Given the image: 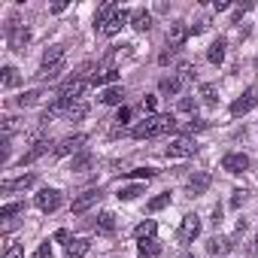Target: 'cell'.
<instances>
[{
    "label": "cell",
    "mask_w": 258,
    "mask_h": 258,
    "mask_svg": "<svg viewBox=\"0 0 258 258\" xmlns=\"http://www.w3.org/2000/svg\"><path fill=\"white\" fill-rule=\"evenodd\" d=\"M185 40H188V25L173 22V25H170V31H167V43H170V49H179Z\"/></svg>",
    "instance_id": "12"
},
{
    "label": "cell",
    "mask_w": 258,
    "mask_h": 258,
    "mask_svg": "<svg viewBox=\"0 0 258 258\" xmlns=\"http://www.w3.org/2000/svg\"><path fill=\"white\" fill-rule=\"evenodd\" d=\"M170 131H176V118L170 112H158V115L143 118L131 131V137L134 140H152V137H161V134H170Z\"/></svg>",
    "instance_id": "1"
},
{
    "label": "cell",
    "mask_w": 258,
    "mask_h": 258,
    "mask_svg": "<svg viewBox=\"0 0 258 258\" xmlns=\"http://www.w3.org/2000/svg\"><path fill=\"white\" fill-rule=\"evenodd\" d=\"M115 79H118V70H115V67H106V70H100V73L91 76V85H109V82H115Z\"/></svg>",
    "instance_id": "26"
},
{
    "label": "cell",
    "mask_w": 258,
    "mask_h": 258,
    "mask_svg": "<svg viewBox=\"0 0 258 258\" xmlns=\"http://www.w3.org/2000/svg\"><path fill=\"white\" fill-rule=\"evenodd\" d=\"M131 16H134V13H127V10H118V13H115V19H112V22H109V25H106L100 34H103V37H115V34H118V31H121L127 22H131Z\"/></svg>",
    "instance_id": "15"
},
{
    "label": "cell",
    "mask_w": 258,
    "mask_h": 258,
    "mask_svg": "<svg viewBox=\"0 0 258 258\" xmlns=\"http://www.w3.org/2000/svg\"><path fill=\"white\" fill-rule=\"evenodd\" d=\"M201 100H204L207 106H216V103H219V94H216V85H210V82H204V85H201Z\"/></svg>",
    "instance_id": "28"
},
{
    "label": "cell",
    "mask_w": 258,
    "mask_h": 258,
    "mask_svg": "<svg viewBox=\"0 0 258 258\" xmlns=\"http://www.w3.org/2000/svg\"><path fill=\"white\" fill-rule=\"evenodd\" d=\"M94 228H97V234H112L115 231V216L112 213H100L97 222H94Z\"/></svg>",
    "instance_id": "25"
},
{
    "label": "cell",
    "mask_w": 258,
    "mask_h": 258,
    "mask_svg": "<svg viewBox=\"0 0 258 258\" xmlns=\"http://www.w3.org/2000/svg\"><path fill=\"white\" fill-rule=\"evenodd\" d=\"M88 249H91V243H88L85 237H73V240L64 246V255H67V258H85Z\"/></svg>",
    "instance_id": "14"
},
{
    "label": "cell",
    "mask_w": 258,
    "mask_h": 258,
    "mask_svg": "<svg viewBox=\"0 0 258 258\" xmlns=\"http://www.w3.org/2000/svg\"><path fill=\"white\" fill-rule=\"evenodd\" d=\"M258 106V88L252 85V88H246L234 103H231V115H246L249 109H255Z\"/></svg>",
    "instance_id": "6"
},
{
    "label": "cell",
    "mask_w": 258,
    "mask_h": 258,
    "mask_svg": "<svg viewBox=\"0 0 258 258\" xmlns=\"http://www.w3.org/2000/svg\"><path fill=\"white\" fill-rule=\"evenodd\" d=\"M4 258H25V246H22V243H13Z\"/></svg>",
    "instance_id": "42"
},
{
    "label": "cell",
    "mask_w": 258,
    "mask_h": 258,
    "mask_svg": "<svg viewBox=\"0 0 258 258\" xmlns=\"http://www.w3.org/2000/svg\"><path fill=\"white\" fill-rule=\"evenodd\" d=\"M61 70H64V64H58V67H43V64H40V70H37L34 76H37L40 82H49V79H58Z\"/></svg>",
    "instance_id": "27"
},
{
    "label": "cell",
    "mask_w": 258,
    "mask_h": 258,
    "mask_svg": "<svg viewBox=\"0 0 258 258\" xmlns=\"http://www.w3.org/2000/svg\"><path fill=\"white\" fill-rule=\"evenodd\" d=\"M155 231H158L155 219H146V222H140V225L134 228V237H137V240H155Z\"/></svg>",
    "instance_id": "20"
},
{
    "label": "cell",
    "mask_w": 258,
    "mask_h": 258,
    "mask_svg": "<svg viewBox=\"0 0 258 258\" xmlns=\"http://www.w3.org/2000/svg\"><path fill=\"white\" fill-rule=\"evenodd\" d=\"M213 7H216V13H222V10H228L231 4H228V0H216V4H213Z\"/></svg>",
    "instance_id": "47"
},
{
    "label": "cell",
    "mask_w": 258,
    "mask_h": 258,
    "mask_svg": "<svg viewBox=\"0 0 258 258\" xmlns=\"http://www.w3.org/2000/svg\"><path fill=\"white\" fill-rule=\"evenodd\" d=\"M64 64V46H52L43 52V67H58Z\"/></svg>",
    "instance_id": "19"
},
{
    "label": "cell",
    "mask_w": 258,
    "mask_h": 258,
    "mask_svg": "<svg viewBox=\"0 0 258 258\" xmlns=\"http://www.w3.org/2000/svg\"><path fill=\"white\" fill-rule=\"evenodd\" d=\"M161 252L158 240H140V258H155Z\"/></svg>",
    "instance_id": "30"
},
{
    "label": "cell",
    "mask_w": 258,
    "mask_h": 258,
    "mask_svg": "<svg viewBox=\"0 0 258 258\" xmlns=\"http://www.w3.org/2000/svg\"><path fill=\"white\" fill-rule=\"evenodd\" d=\"M31 258H52V243H40Z\"/></svg>",
    "instance_id": "40"
},
{
    "label": "cell",
    "mask_w": 258,
    "mask_h": 258,
    "mask_svg": "<svg viewBox=\"0 0 258 258\" xmlns=\"http://www.w3.org/2000/svg\"><path fill=\"white\" fill-rule=\"evenodd\" d=\"M49 146H52L49 140H37V143H34V146H31V149H28V152L19 158V164H22V167H25V164H34L37 158H43V155L49 152Z\"/></svg>",
    "instance_id": "13"
},
{
    "label": "cell",
    "mask_w": 258,
    "mask_h": 258,
    "mask_svg": "<svg viewBox=\"0 0 258 258\" xmlns=\"http://www.w3.org/2000/svg\"><path fill=\"white\" fill-rule=\"evenodd\" d=\"M85 115H88V103H85V100H79V103H73V106L67 109V118H70V121H82Z\"/></svg>",
    "instance_id": "29"
},
{
    "label": "cell",
    "mask_w": 258,
    "mask_h": 258,
    "mask_svg": "<svg viewBox=\"0 0 258 258\" xmlns=\"http://www.w3.org/2000/svg\"><path fill=\"white\" fill-rule=\"evenodd\" d=\"M40 97H43L40 91H25L22 97H16V103H19V106H34V103H37Z\"/></svg>",
    "instance_id": "34"
},
{
    "label": "cell",
    "mask_w": 258,
    "mask_h": 258,
    "mask_svg": "<svg viewBox=\"0 0 258 258\" xmlns=\"http://www.w3.org/2000/svg\"><path fill=\"white\" fill-rule=\"evenodd\" d=\"M179 109L188 112V115L195 118V112H198V100H195V97H182V100H179Z\"/></svg>",
    "instance_id": "38"
},
{
    "label": "cell",
    "mask_w": 258,
    "mask_h": 258,
    "mask_svg": "<svg viewBox=\"0 0 258 258\" xmlns=\"http://www.w3.org/2000/svg\"><path fill=\"white\" fill-rule=\"evenodd\" d=\"M61 201H64V195H61L58 188H43V191L34 198L37 210H43V213H55V210L61 207Z\"/></svg>",
    "instance_id": "5"
},
{
    "label": "cell",
    "mask_w": 258,
    "mask_h": 258,
    "mask_svg": "<svg viewBox=\"0 0 258 258\" xmlns=\"http://www.w3.org/2000/svg\"><path fill=\"white\" fill-rule=\"evenodd\" d=\"M225 49H228V40H222V37H219V40H213V46L207 49V61L219 67V64L225 61Z\"/></svg>",
    "instance_id": "18"
},
{
    "label": "cell",
    "mask_w": 258,
    "mask_h": 258,
    "mask_svg": "<svg viewBox=\"0 0 258 258\" xmlns=\"http://www.w3.org/2000/svg\"><path fill=\"white\" fill-rule=\"evenodd\" d=\"M231 249H234L231 237H219V234H216V237L207 240V252H210V255H228Z\"/></svg>",
    "instance_id": "16"
},
{
    "label": "cell",
    "mask_w": 258,
    "mask_h": 258,
    "mask_svg": "<svg viewBox=\"0 0 258 258\" xmlns=\"http://www.w3.org/2000/svg\"><path fill=\"white\" fill-rule=\"evenodd\" d=\"M127 118H131V109H127V106H118V112H115V121H118V124H124Z\"/></svg>",
    "instance_id": "45"
},
{
    "label": "cell",
    "mask_w": 258,
    "mask_h": 258,
    "mask_svg": "<svg viewBox=\"0 0 258 258\" xmlns=\"http://www.w3.org/2000/svg\"><path fill=\"white\" fill-rule=\"evenodd\" d=\"M106 106H121V100H124V88H118V85H112V88H106L103 91V97H100Z\"/></svg>",
    "instance_id": "24"
},
{
    "label": "cell",
    "mask_w": 258,
    "mask_h": 258,
    "mask_svg": "<svg viewBox=\"0 0 258 258\" xmlns=\"http://www.w3.org/2000/svg\"><path fill=\"white\" fill-rule=\"evenodd\" d=\"M34 185H37V176H34V173H25V176H19V179H7L0 188L10 195V191H25V188H34Z\"/></svg>",
    "instance_id": "11"
},
{
    "label": "cell",
    "mask_w": 258,
    "mask_h": 258,
    "mask_svg": "<svg viewBox=\"0 0 258 258\" xmlns=\"http://www.w3.org/2000/svg\"><path fill=\"white\" fill-rule=\"evenodd\" d=\"M82 143H85V137H82V134L64 137V140L55 146V155H58V158H64V155H73V152H79V149H82Z\"/></svg>",
    "instance_id": "10"
},
{
    "label": "cell",
    "mask_w": 258,
    "mask_h": 258,
    "mask_svg": "<svg viewBox=\"0 0 258 258\" xmlns=\"http://www.w3.org/2000/svg\"><path fill=\"white\" fill-rule=\"evenodd\" d=\"M219 222H222V210L216 207V210H213V225H219Z\"/></svg>",
    "instance_id": "48"
},
{
    "label": "cell",
    "mask_w": 258,
    "mask_h": 258,
    "mask_svg": "<svg viewBox=\"0 0 258 258\" xmlns=\"http://www.w3.org/2000/svg\"><path fill=\"white\" fill-rule=\"evenodd\" d=\"M176 73H179L182 82H185V79H195V67H191L188 61H179V64H176Z\"/></svg>",
    "instance_id": "37"
},
{
    "label": "cell",
    "mask_w": 258,
    "mask_h": 258,
    "mask_svg": "<svg viewBox=\"0 0 258 258\" xmlns=\"http://www.w3.org/2000/svg\"><path fill=\"white\" fill-rule=\"evenodd\" d=\"M118 10H121V7H118V4H112V0H109V4H103V7L97 10V16H94V31L100 34V31L115 19V13H118Z\"/></svg>",
    "instance_id": "9"
},
{
    "label": "cell",
    "mask_w": 258,
    "mask_h": 258,
    "mask_svg": "<svg viewBox=\"0 0 258 258\" xmlns=\"http://www.w3.org/2000/svg\"><path fill=\"white\" fill-rule=\"evenodd\" d=\"M222 170H228V173H246L249 170V155L246 152H228L225 158H222Z\"/></svg>",
    "instance_id": "7"
},
{
    "label": "cell",
    "mask_w": 258,
    "mask_h": 258,
    "mask_svg": "<svg viewBox=\"0 0 258 258\" xmlns=\"http://www.w3.org/2000/svg\"><path fill=\"white\" fill-rule=\"evenodd\" d=\"M19 82H22V76H19V70H16V67H10V64H7L4 70H0V85H4V88H16Z\"/></svg>",
    "instance_id": "23"
},
{
    "label": "cell",
    "mask_w": 258,
    "mask_h": 258,
    "mask_svg": "<svg viewBox=\"0 0 258 258\" xmlns=\"http://www.w3.org/2000/svg\"><path fill=\"white\" fill-rule=\"evenodd\" d=\"M131 179H152V176H158V170L155 167H137V170H131L127 173Z\"/></svg>",
    "instance_id": "33"
},
{
    "label": "cell",
    "mask_w": 258,
    "mask_h": 258,
    "mask_svg": "<svg viewBox=\"0 0 258 258\" xmlns=\"http://www.w3.org/2000/svg\"><path fill=\"white\" fill-rule=\"evenodd\" d=\"M97 201H100V191H97V188H88V191H82V195L70 204V210H73L76 216H82V213H85V210H91Z\"/></svg>",
    "instance_id": "8"
},
{
    "label": "cell",
    "mask_w": 258,
    "mask_h": 258,
    "mask_svg": "<svg viewBox=\"0 0 258 258\" xmlns=\"http://www.w3.org/2000/svg\"><path fill=\"white\" fill-rule=\"evenodd\" d=\"M204 127H207V121H204V118H191V121L185 124V131H204Z\"/></svg>",
    "instance_id": "43"
},
{
    "label": "cell",
    "mask_w": 258,
    "mask_h": 258,
    "mask_svg": "<svg viewBox=\"0 0 258 258\" xmlns=\"http://www.w3.org/2000/svg\"><path fill=\"white\" fill-rule=\"evenodd\" d=\"M164 207H170V191H164V195H158V198H152V201L146 204L149 213H158V210H164Z\"/></svg>",
    "instance_id": "31"
},
{
    "label": "cell",
    "mask_w": 258,
    "mask_h": 258,
    "mask_svg": "<svg viewBox=\"0 0 258 258\" xmlns=\"http://www.w3.org/2000/svg\"><path fill=\"white\" fill-rule=\"evenodd\" d=\"M210 182H213L210 173H195V176L188 179V195H191V198H201V195L210 188Z\"/></svg>",
    "instance_id": "17"
},
{
    "label": "cell",
    "mask_w": 258,
    "mask_h": 258,
    "mask_svg": "<svg viewBox=\"0 0 258 258\" xmlns=\"http://www.w3.org/2000/svg\"><path fill=\"white\" fill-rule=\"evenodd\" d=\"M91 161H94V158H91L88 152H79V155L73 158V170H88V167H91Z\"/></svg>",
    "instance_id": "35"
},
{
    "label": "cell",
    "mask_w": 258,
    "mask_h": 258,
    "mask_svg": "<svg viewBox=\"0 0 258 258\" xmlns=\"http://www.w3.org/2000/svg\"><path fill=\"white\" fill-rule=\"evenodd\" d=\"M179 88H182V79H179V76H164V79L158 82V91L167 94V97H170V94H179Z\"/></svg>",
    "instance_id": "22"
},
{
    "label": "cell",
    "mask_w": 258,
    "mask_h": 258,
    "mask_svg": "<svg viewBox=\"0 0 258 258\" xmlns=\"http://www.w3.org/2000/svg\"><path fill=\"white\" fill-rule=\"evenodd\" d=\"M255 252H258V240H255Z\"/></svg>",
    "instance_id": "50"
},
{
    "label": "cell",
    "mask_w": 258,
    "mask_h": 258,
    "mask_svg": "<svg viewBox=\"0 0 258 258\" xmlns=\"http://www.w3.org/2000/svg\"><path fill=\"white\" fill-rule=\"evenodd\" d=\"M19 213H25V204H7L4 210H0V219H13Z\"/></svg>",
    "instance_id": "36"
},
{
    "label": "cell",
    "mask_w": 258,
    "mask_h": 258,
    "mask_svg": "<svg viewBox=\"0 0 258 258\" xmlns=\"http://www.w3.org/2000/svg\"><path fill=\"white\" fill-rule=\"evenodd\" d=\"M243 201H246V191H243V188H234V191H231V207L237 210V207H243Z\"/></svg>",
    "instance_id": "41"
},
{
    "label": "cell",
    "mask_w": 258,
    "mask_h": 258,
    "mask_svg": "<svg viewBox=\"0 0 258 258\" xmlns=\"http://www.w3.org/2000/svg\"><path fill=\"white\" fill-rule=\"evenodd\" d=\"M143 195V185H127V188H118V201H137Z\"/></svg>",
    "instance_id": "32"
},
{
    "label": "cell",
    "mask_w": 258,
    "mask_h": 258,
    "mask_svg": "<svg viewBox=\"0 0 258 258\" xmlns=\"http://www.w3.org/2000/svg\"><path fill=\"white\" fill-rule=\"evenodd\" d=\"M195 152H198V143H195L191 137H176V140H170V146L164 149L167 158H191Z\"/></svg>",
    "instance_id": "3"
},
{
    "label": "cell",
    "mask_w": 258,
    "mask_h": 258,
    "mask_svg": "<svg viewBox=\"0 0 258 258\" xmlns=\"http://www.w3.org/2000/svg\"><path fill=\"white\" fill-rule=\"evenodd\" d=\"M143 109H146L149 115H158V112H155V109H158V97H152V94H146V97H143Z\"/></svg>",
    "instance_id": "39"
},
{
    "label": "cell",
    "mask_w": 258,
    "mask_h": 258,
    "mask_svg": "<svg viewBox=\"0 0 258 258\" xmlns=\"http://www.w3.org/2000/svg\"><path fill=\"white\" fill-rule=\"evenodd\" d=\"M179 258H195V255H188V252H185V255H179Z\"/></svg>",
    "instance_id": "49"
},
{
    "label": "cell",
    "mask_w": 258,
    "mask_h": 258,
    "mask_svg": "<svg viewBox=\"0 0 258 258\" xmlns=\"http://www.w3.org/2000/svg\"><path fill=\"white\" fill-rule=\"evenodd\" d=\"M170 55H173V49H164V52L158 55V64H170Z\"/></svg>",
    "instance_id": "46"
},
{
    "label": "cell",
    "mask_w": 258,
    "mask_h": 258,
    "mask_svg": "<svg viewBox=\"0 0 258 258\" xmlns=\"http://www.w3.org/2000/svg\"><path fill=\"white\" fill-rule=\"evenodd\" d=\"M70 240H73V237H70V231H64V228H58V231H55V243H64V246H67Z\"/></svg>",
    "instance_id": "44"
},
{
    "label": "cell",
    "mask_w": 258,
    "mask_h": 258,
    "mask_svg": "<svg viewBox=\"0 0 258 258\" xmlns=\"http://www.w3.org/2000/svg\"><path fill=\"white\" fill-rule=\"evenodd\" d=\"M131 28H134V31H149V28H152V13L137 10V13L131 16Z\"/></svg>",
    "instance_id": "21"
},
{
    "label": "cell",
    "mask_w": 258,
    "mask_h": 258,
    "mask_svg": "<svg viewBox=\"0 0 258 258\" xmlns=\"http://www.w3.org/2000/svg\"><path fill=\"white\" fill-rule=\"evenodd\" d=\"M7 43H10L13 52H25V46L31 43V31H28V25H22L19 19H10V25H7Z\"/></svg>",
    "instance_id": "2"
},
{
    "label": "cell",
    "mask_w": 258,
    "mask_h": 258,
    "mask_svg": "<svg viewBox=\"0 0 258 258\" xmlns=\"http://www.w3.org/2000/svg\"><path fill=\"white\" fill-rule=\"evenodd\" d=\"M198 234H201V216H198V213L182 216V225H179V231H176L179 243H195Z\"/></svg>",
    "instance_id": "4"
}]
</instances>
